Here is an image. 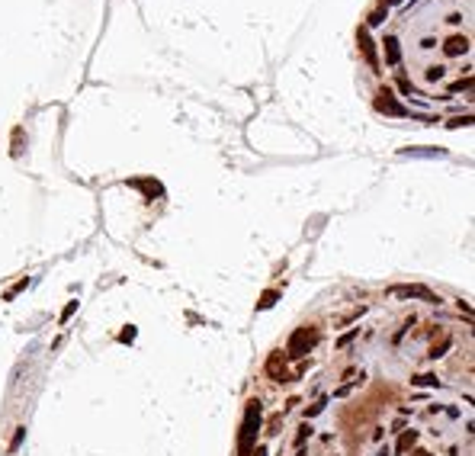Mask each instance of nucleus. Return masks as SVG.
Returning a JSON list of instances; mask_svg holds the SVG:
<instances>
[{
  "label": "nucleus",
  "mask_w": 475,
  "mask_h": 456,
  "mask_svg": "<svg viewBox=\"0 0 475 456\" xmlns=\"http://www.w3.org/2000/svg\"><path fill=\"white\" fill-rule=\"evenodd\" d=\"M279 424H283V414H276L273 421H270V427H266V434H276V430H279Z\"/></svg>",
  "instance_id": "nucleus-15"
},
{
  "label": "nucleus",
  "mask_w": 475,
  "mask_h": 456,
  "mask_svg": "<svg viewBox=\"0 0 475 456\" xmlns=\"http://www.w3.org/2000/svg\"><path fill=\"white\" fill-rule=\"evenodd\" d=\"M421 456H430V453H421Z\"/></svg>",
  "instance_id": "nucleus-21"
},
{
  "label": "nucleus",
  "mask_w": 475,
  "mask_h": 456,
  "mask_svg": "<svg viewBox=\"0 0 475 456\" xmlns=\"http://www.w3.org/2000/svg\"><path fill=\"white\" fill-rule=\"evenodd\" d=\"M411 382H414V386H437V376L421 373V376H411Z\"/></svg>",
  "instance_id": "nucleus-10"
},
{
  "label": "nucleus",
  "mask_w": 475,
  "mask_h": 456,
  "mask_svg": "<svg viewBox=\"0 0 475 456\" xmlns=\"http://www.w3.org/2000/svg\"><path fill=\"white\" fill-rule=\"evenodd\" d=\"M324 402H327V399H324V395H321V399L315 402L312 408H305V418H315V414H321V411H324Z\"/></svg>",
  "instance_id": "nucleus-11"
},
{
  "label": "nucleus",
  "mask_w": 475,
  "mask_h": 456,
  "mask_svg": "<svg viewBox=\"0 0 475 456\" xmlns=\"http://www.w3.org/2000/svg\"><path fill=\"white\" fill-rule=\"evenodd\" d=\"M247 456H266V447H257V450H251Z\"/></svg>",
  "instance_id": "nucleus-19"
},
{
  "label": "nucleus",
  "mask_w": 475,
  "mask_h": 456,
  "mask_svg": "<svg viewBox=\"0 0 475 456\" xmlns=\"http://www.w3.org/2000/svg\"><path fill=\"white\" fill-rule=\"evenodd\" d=\"M360 49H363V55H366L369 61L376 65V52H373V42H369V35H366V32H360Z\"/></svg>",
  "instance_id": "nucleus-8"
},
{
  "label": "nucleus",
  "mask_w": 475,
  "mask_h": 456,
  "mask_svg": "<svg viewBox=\"0 0 475 456\" xmlns=\"http://www.w3.org/2000/svg\"><path fill=\"white\" fill-rule=\"evenodd\" d=\"M353 338H357V331H350V334H344V338H340V341H337V347H347V344H350Z\"/></svg>",
  "instance_id": "nucleus-18"
},
{
  "label": "nucleus",
  "mask_w": 475,
  "mask_h": 456,
  "mask_svg": "<svg viewBox=\"0 0 475 456\" xmlns=\"http://www.w3.org/2000/svg\"><path fill=\"white\" fill-rule=\"evenodd\" d=\"M318 344V331L315 328H296L292 331V338H289V344H286V350H289V357H305L312 347Z\"/></svg>",
  "instance_id": "nucleus-2"
},
{
  "label": "nucleus",
  "mask_w": 475,
  "mask_h": 456,
  "mask_svg": "<svg viewBox=\"0 0 475 456\" xmlns=\"http://www.w3.org/2000/svg\"><path fill=\"white\" fill-rule=\"evenodd\" d=\"M23 289H26V280H19V283L13 286V289H10V293H7V299H13V296H16V293H23Z\"/></svg>",
  "instance_id": "nucleus-17"
},
{
  "label": "nucleus",
  "mask_w": 475,
  "mask_h": 456,
  "mask_svg": "<svg viewBox=\"0 0 475 456\" xmlns=\"http://www.w3.org/2000/svg\"><path fill=\"white\" fill-rule=\"evenodd\" d=\"M388 296H405V299H414V296H418V299H424V302H440V299H437V296L427 289V286H392V289H388Z\"/></svg>",
  "instance_id": "nucleus-4"
},
{
  "label": "nucleus",
  "mask_w": 475,
  "mask_h": 456,
  "mask_svg": "<svg viewBox=\"0 0 475 456\" xmlns=\"http://www.w3.org/2000/svg\"><path fill=\"white\" fill-rule=\"evenodd\" d=\"M469 87H472V74H466V80H456L449 87V93H459V90H469Z\"/></svg>",
  "instance_id": "nucleus-12"
},
{
  "label": "nucleus",
  "mask_w": 475,
  "mask_h": 456,
  "mask_svg": "<svg viewBox=\"0 0 475 456\" xmlns=\"http://www.w3.org/2000/svg\"><path fill=\"white\" fill-rule=\"evenodd\" d=\"M296 456H305V450H302V447H299V450H296Z\"/></svg>",
  "instance_id": "nucleus-20"
},
{
  "label": "nucleus",
  "mask_w": 475,
  "mask_h": 456,
  "mask_svg": "<svg viewBox=\"0 0 475 456\" xmlns=\"http://www.w3.org/2000/svg\"><path fill=\"white\" fill-rule=\"evenodd\" d=\"M273 302H276V293L270 289V293H263V299H260V305H257V308H270Z\"/></svg>",
  "instance_id": "nucleus-14"
},
{
  "label": "nucleus",
  "mask_w": 475,
  "mask_h": 456,
  "mask_svg": "<svg viewBox=\"0 0 475 456\" xmlns=\"http://www.w3.org/2000/svg\"><path fill=\"white\" fill-rule=\"evenodd\" d=\"M469 52V42L462 39V35H453V39H446V55H462Z\"/></svg>",
  "instance_id": "nucleus-6"
},
{
  "label": "nucleus",
  "mask_w": 475,
  "mask_h": 456,
  "mask_svg": "<svg viewBox=\"0 0 475 456\" xmlns=\"http://www.w3.org/2000/svg\"><path fill=\"white\" fill-rule=\"evenodd\" d=\"M382 49H385V61H388V65H398V42L392 39V35L382 42Z\"/></svg>",
  "instance_id": "nucleus-7"
},
{
  "label": "nucleus",
  "mask_w": 475,
  "mask_h": 456,
  "mask_svg": "<svg viewBox=\"0 0 475 456\" xmlns=\"http://www.w3.org/2000/svg\"><path fill=\"white\" fill-rule=\"evenodd\" d=\"M312 434H315V430H312V424L305 421V424H302V427L296 430V450H299V447H302V443H305V440H308Z\"/></svg>",
  "instance_id": "nucleus-9"
},
{
  "label": "nucleus",
  "mask_w": 475,
  "mask_h": 456,
  "mask_svg": "<svg viewBox=\"0 0 475 456\" xmlns=\"http://www.w3.org/2000/svg\"><path fill=\"white\" fill-rule=\"evenodd\" d=\"M260 430V402H251L244 411V424H241V440H238V456H247L254 450V440H257Z\"/></svg>",
  "instance_id": "nucleus-1"
},
{
  "label": "nucleus",
  "mask_w": 475,
  "mask_h": 456,
  "mask_svg": "<svg viewBox=\"0 0 475 456\" xmlns=\"http://www.w3.org/2000/svg\"><path fill=\"white\" fill-rule=\"evenodd\" d=\"M376 106H379L382 113H395V116H401V113H405V106H398V103H395L392 90H382V97L376 100Z\"/></svg>",
  "instance_id": "nucleus-5"
},
{
  "label": "nucleus",
  "mask_w": 475,
  "mask_h": 456,
  "mask_svg": "<svg viewBox=\"0 0 475 456\" xmlns=\"http://www.w3.org/2000/svg\"><path fill=\"white\" fill-rule=\"evenodd\" d=\"M74 308H77V302H68V305H65V312H61V321H68L71 315H74Z\"/></svg>",
  "instance_id": "nucleus-16"
},
{
  "label": "nucleus",
  "mask_w": 475,
  "mask_h": 456,
  "mask_svg": "<svg viewBox=\"0 0 475 456\" xmlns=\"http://www.w3.org/2000/svg\"><path fill=\"white\" fill-rule=\"evenodd\" d=\"M23 437H26V427H16V434H13V440H10V453H13L19 443H23Z\"/></svg>",
  "instance_id": "nucleus-13"
},
{
  "label": "nucleus",
  "mask_w": 475,
  "mask_h": 456,
  "mask_svg": "<svg viewBox=\"0 0 475 456\" xmlns=\"http://www.w3.org/2000/svg\"><path fill=\"white\" fill-rule=\"evenodd\" d=\"M266 376L276 379V382H289V379H292V373L286 369L283 354H270V357H266Z\"/></svg>",
  "instance_id": "nucleus-3"
}]
</instances>
